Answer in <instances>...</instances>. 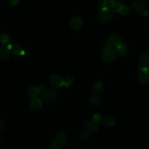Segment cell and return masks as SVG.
Listing matches in <instances>:
<instances>
[{
    "label": "cell",
    "instance_id": "cell-1",
    "mask_svg": "<svg viewBox=\"0 0 149 149\" xmlns=\"http://www.w3.org/2000/svg\"><path fill=\"white\" fill-rule=\"evenodd\" d=\"M116 56V52L115 48L112 46L109 42H106L101 54L102 59L107 63H109L115 59Z\"/></svg>",
    "mask_w": 149,
    "mask_h": 149
},
{
    "label": "cell",
    "instance_id": "cell-2",
    "mask_svg": "<svg viewBox=\"0 0 149 149\" xmlns=\"http://www.w3.org/2000/svg\"><path fill=\"white\" fill-rule=\"evenodd\" d=\"M113 15L112 10L109 8L106 7H102L101 10L98 14V19L102 22H109L111 21L113 19Z\"/></svg>",
    "mask_w": 149,
    "mask_h": 149
},
{
    "label": "cell",
    "instance_id": "cell-3",
    "mask_svg": "<svg viewBox=\"0 0 149 149\" xmlns=\"http://www.w3.org/2000/svg\"><path fill=\"white\" fill-rule=\"evenodd\" d=\"M41 98L45 102L51 103L56 98V94L52 90H44L41 93Z\"/></svg>",
    "mask_w": 149,
    "mask_h": 149
},
{
    "label": "cell",
    "instance_id": "cell-4",
    "mask_svg": "<svg viewBox=\"0 0 149 149\" xmlns=\"http://www.w3.org/2000/svg\"><path fill=\"white\" fill-rule=\"evenodd\" d=\"M51 84L56 88H61L63 85V79L58 75H53L50 78Z\"/></svg>",
    "mask_w": 149,
    "mask_h": 149
},
{
    "label": "cell",
    "instance_id": "cell-5",
    "mask_svg": "<svg viewBox=\"0 0 149 149\" xmlns=\"http://www.w3.org/2000/svg\"><path fill=\"white\" fill-rule=\"evenodd\" d=\"M30 108L33 111L39 110L42 105V102L41 99L38 97H33L29 103Z\"/></svg>",
    "mask_w": 149,
    "mask_h": 149
},
{
    "label": "cell",
    "instance_id": "cell-6",
    "mask_svg": "<svg viewBox=\"0 0 149 149\" xmlns=\"http://www.w3.org/2000/svg\"><path fill=\"white\" fill-rule=\"evenodd\" d=\"M70 24L72 29L74 30H78L80 29L82 26V22L80 17L74 16L70 19Z\"/></svg>",
    "mask_w": 149,
    "mask_h": 149
},
{
    "label": "cell",
    "instance_id": "cell-7",
    "mask_svg": "<svg viewBox=\"0 0 149 149\" xmlns=\"http://www.w3.org/2000/svg\"><path fill=\"white\" fill-rule=\"evenodd\" d=\"M149 64V57L147 53H143L140 58V65L138 66L139 70L144 68H148Z\"/></svg>",
    "mask_w": 149,
    "mask_h": 149
},
{
    "label": "cell",
    "instance_id": "cell-8",
    "mask_svg": "<svg viewBox=\"0 0 149 149\" xmlns=\"http://www.w3.org/2000/svg\"><path fill=\"white\" fill-rule=\"evenodd\" d=\"M137 79L143 85H147L149 83V74L148 72L140 71L138 74Z\"/></svg>",
    "mask_w": 149,
    "mask_h": 149
},
{
    "label": "cell",
    "instance_id": "cell-9",
    "mask_svg": "<svg viewBox=\"0 0 149 149\" xmlns=\"http://www.w3.org/2000/svg\"><path fill=\"white\" fill-rule=\"evenodd\" d=\"M132 7L133 9L137 13H141L145 8L143 2L139 0L134 1L132 3Z\"/></svg>",
    "mask_w": 149,
    "mask_h": 149
},
{
    "label": "cell",
    "instance_id": "cell-10",
    "mask_svg": "<svg viewBox=\"0 0 149 149\" xmlns=\"http://www.w3.org/2000/svg\"><path fill=\"white\" fill-rule=\"evenodd\" d=\"M109 43L115 48L122 43V39L119 35L113 34L109 37Z\"/></svg>",
    "mask_w": 149,
    "mask_h": 149
},
{
    "label": "cell",
    "instance_id": "cell-11",
    "mask_svg": "<svg viewBox=\"0 0 149 149\" xmlns=\"http://www.w3.org/2000/svg\"><path fill=\"white\" fill-rule=\"evenodd\" d=\"M115 50L116 55H118L120 56H124L127 53L126 45L123 43H122L116 47H115Z\"/></svg>",
    "mask_w": 149,
    "mask_h": 149
},
{
    "label": "cell",
    "instance_id": "cell-12",
    "mask_svg": "<svg viewBox=\"0 0 149 149\" xmlns=\"http://www.w3.org/2000/svg\"><path fill=\"white\" fill-rule=\"evenodd\" d=\"M11 50L12 54L15 55H23L24 54V51L22 50L20 45L17 43L12 45Z\"/></svg>",
    "mask_w": 149,
    "mask_h": 149
},
{
    "label": "cell",
    "instance_id": "cell-13",
    "mask_svg": "<svg viewBox=\"0 0 149 149\" xmlns=\"http://www.w3.org/2000/svg\"><path fill=\"white\" fill-rule=\"evenodd\" d=\"M86 126L87 130L90 132H95L98 129V123L94 121L87 122L86 124Z\"/></svg>",
    "mask_w": 149,
    "mask_h": 149
},
{
    "label": "cell",
    "instance_id": "cell-14",
    "mask_svg": "<svg viewBox=\"0 0 149 149\" xmlns=\"http://www.w3.org/2000/svg\"><path fill=\"white\" fill-rule=\"evenodd\" d=\"M103 123L105 126L111 127L114 126L115 124V121L113 118L111 116H107L103 119Z\"/></svg>",
    "mask_w": 149,
    "mask_h": 149
},
{
    "label": "cell",
    "instance_id": "cell-15",
    "mask_svg": "<svg viewBox=\"0 0 149 149\" xmlns=\"http://www.w3.org/2000/svg\"><path fill=\"white\" fill-rule=\"evenodd\" d=\"M9 50L5 46L0 48V58L2 59H6L9 55Z\"/></svg>",
    "mask_w": 149,
    "mask_h": 149
},
{
    "label": "cell",
    "instance_id": "cell-16",
    "mask_svg": "<svg viewBox=\"0 0 149 149\" xmlns=\"http://www.w3.org/2000/svg\"><path fill=\"white\" fill-rule=\"evenodd\" d=\"M28 93L29 95L33 98V97H37L40 93V91L39 90L38 87L32 86L29 88Z\"/></svg>",
    "mask_w": 149,
    "mask_h": 149
},
{
    "label": "cell",
    "instance_id": "cell-17",
    "mask_svg": "<svg viewBox=\"0 0 149 149\" xmlns=\"http://www.w3.org/2000/svg\"><path fill=\"white\" fill-rule=\"evenodd\" d=\"M66 140V136L63 133H59L55 136V141L58 144H62Z\"/></svg>",
    "mask_w": 149,
    "mask_h": 149
},
{
    "label": "cell",
    "instance_id": "cell-18",
    "mask_svg": "<svg viewBox=\"0 0 149 149\" xmlns=\"http://www.w3.org/2000/svg\"><path fill=\"white\" fill-rule=\"evenodd\" d=\"M90 102L91 104V105L93 107H96L97 105H98L100 103V98L97 96V95H94L92 96L90 98Z\"/></svg>",
    "mask_w": 149,
    "mask_h": 149
},
{
    "label": "cell",
    "instance_id": "cell-19",
    "mask_svg": "<svg viewBox=\"0 0 149 149\" xmlns=\"http://www.w3.org/2000/svg\"><path fill=\"white\" fill-rule=\"evenodd\" d=\"M10 40L9 36L6 33H3L0 35V42L3 45H6Z\"/></svg>",
    "mask_w": 149,
    "mask_h": 149
},
{
    "label": "cell",
    "instance_id": "cell-20",
    "mask_svg": "<svg viewBox=\"0 0 149 149\" xmlns=\"http://www.w3.org/2000/svg\"><path fill=\"white\" fill-rule=\"evenodd\" d=\"M118 13L122 15H127L130 13V8L126 5H122Z\"/></svg>",
    "mask_w": 149,
    "mask_h": 149
},
{
    "label": "cell",
    "instance_id": "cell-21",
    "mask_svg": "<svg viewBox=\"0 0 149 149\" xmlns=\"http://www.w3.org/2000/svg\"><path fill=\"white\" fill-rule=\"evenodd\" d=\"M122 6V4L119 1H115V3L113 4V5L112 6V7L111 8H112V10L114 12H118L120 10V9L121 8Z\"/></svg>",
    "mask_w": 149,
    "mask_h": 149
},
{
    "label": "cell",
    "instance_id": "cell-22",
    "mask_svg": "<svg viewBox=\"0 0 149 149\" xmlns=\"http://www.w3.org/2000/svg\"><path fill=\"white\" fill-rule=\"evenodd\" d=\"M115 2V0H103V2H102V3L104 5L103 7L111 8L112 7Z\"/></svg>",
    "mask_w": 149,
    "mask_h": 149
},
{
    "label": "cell",
    "instance_id": "cell-23",
    "mask_svg": "<svg viewBox=\"0 0 149 149\" xmlns=\"http://www.w3.org/2000/svg\"><path fill=\"white\" fill-rule=\"evenodd\" d=\"M102 89V85L100 82L97 81L93 85V90L95 92H100Z\"/></svg>",
    "mask_w": 149,
    "mask_h": 149
},
{
    "label": "cell",
    "instance_id": "cell-24",
    "mask_svg": "<svg viewBox=\"0 0 149 149\" xmlns=\"http://www.w3.org/2000/svg\"><path fill=\"white\" fill-rule=\"evenodd\" d=\"M73 81V79L71 77H68L66 78L65 80H63V85H65L66 87L70 86Z\"/></svg>",
    "mask_w": 149,
    "mask_h": 149
},
{
    "label": "cell",
    "instance_id": "cell-25",
    "mask_svg": "<svg viewBox=\"0 0 149 149\" xmlns=\"http://www.w3.org/2000/svg\"><path fill=\"white\" fill-rule=\"evenodd\" d=\"M88 136V133L87 130H81L80 132V137L83 139H86Z\"/></svg>",
    "mask_w": 149,
    "mask_h": 149
},
{
    "label": "cell",
    "instance_id": "cell-26",
    "mask_svg": "<svg viewBox=\"0 0 149 149\" xmlns=\"http://www.w3.org/2000/svg\"><path fill=\"white\" fill-rule=\"evenodd\" d=\"M93 118L94 121L95 122H97V123L100 122V121L101 120V119H102L101 116L100 115L98 114V113L94 114V115H93Z\"/></svg>",
    "mask_w": 149,
    "mask_h": 149
},
{
    "label": "cell",
    "instance_id": "cell-27",
    "mask_svg": "<svg viewBox=\"0 0 149 149\" xmlns=\"http://www.w3.org/2000/svg\"><path fill=\"white\" fill-rule=\"evenodd\" d=\"M49 149H61V148L55 141H53L52 142L51 146L50 147V148Z\"/></svg>",
    "mask_w": 149,
    "mask_h": 149
},
{
    "label": "cell",
    "instance_id": "cell-28",
    "mask_svg": "<svg viewBox=\"0 0 149 149\" xmlns=\"http://www.w3.org/2000/svg\"><path fill=\"white\" fill-rule=\"evenodd\" d=\"M9 1H10V3L11 5H16L18 3L19 0H9Z\"/></svg>",
    "mask_w": 149,
    "mask_h": 149
},
{
    "label": "cell",
    "instance_id": "cell-29",
    "mask_svg": "<svg viewBox=\"0 0 149 149\" xmlns=\"http://www.w3.org/2000/svg\"><path fill=\"white\" fill-rule=\"evenodd\" d=\"M142 14H143V15H144V16H146V15H147V14H148V12L147 11V10H146L145 9H144L143 11H142Z\"/></svg>",
    "mask_w": 149,
    "mask_h": 149
},
{
    "label": "cell",
    "instance_id": "cell-30",
    "mask_svg": "<svg viewBox=\"0 0 149 149\" xmlns=\"http://www.w3.org/2000/svg\"><path fill=\"white\" fill-rule=\"evenodd\" d=\"M38 88L39 90L40 91V92H42L44 90V88L42 86H40L39 87H38Z\"/></svg>",
    "mask_w": 149,
    "mask_h": 149
},
{
    "label": "cell",
    "instance_id": "cell-31",
    "mask_svg": "<svg viewBox=\"0 0 149 149\" xmlns=\"http://www.w3.org/2000/svg\"><path fill=\"white\" fill-rule=\"evenodd\" d=\"M2 129V121L0 119V132L1 131Z\"/></svg>",
    "mask_w": 149,
    "mask_h": 149
}]
</instances>
